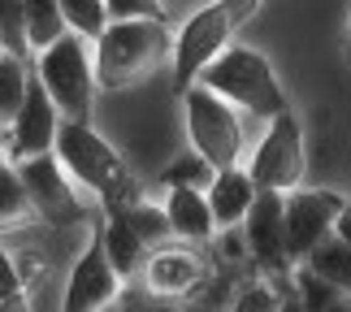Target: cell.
<instances>
[{
    "label": "cell",
    "instance_id": "obj_29",
    "mask_svg": "<svg viewBox=\"0 0 351 312\" xmlns=\"http://www.w3.org/2000/svg\"><path fill=\"white\" fill-rule=\"evenodd\" d=\"M334 235H339L343 243H351V200L343 204V213H339V221H334Z\"/></svg>",
    "mask_w": 351,
    "mask_h": 312
},
{
    "label": "cell",
    "instance_id": "obj_5",
    "mask_svg": "<svg viewBox=\"0 0 351 312\" xmlns=\"http://www.w3.org/2000/svg\"><path fill=\"white\" fill-rule=\"evenodd\" d=\"M182 117H186V139L213 169H230L243 160L247 147V130H243V113L221 100L217 91H208L204 83H195L191 91H182Z\"/></svg>",
    "mask_w": 351,
    "mask_h": 312
},
{
    "label": "cell",
    "instance_id": "obj_27",
    "mask_svg": "<svg viewBox=\"0 0 351 312\" xmlns=\"http://www.w3.org/2000/svg\"><path fill=\"white\" fill-rule=\"evenodd\" d=\"M134 18L165 22V0H109V22H134Z\"/></svg>",
    "mask_w": 351,
    "mask_h": 312
},
{
    "label": "cell",
    "instance_id": "obj_24",
    "mask_svg": "<svg viewBox=\"0 0 351 312\" xmlns=\"http://www.w3.org/2000/svg\"><path fill=\"white\" fill-rule=\"evenodd\" d=\"M282 300L287 295H278L274 287V278H252V282H243V287L230 295V304H226V312H282Z\"/></svg>",
    "mask_w": 351,
    "mask_h": 312
},
{
    "label": "cell",
    "instance_id": "obj_19",
    "mask_svg": "<svg viewBox=\"0 0 351 312\" xmlns=\"http://www.w3.org/2000/svg\"><path fill=\"white\" fill-rule=\"evenodd\" d=\"M300 265H308L317 278H326L330 287H339V291L351 295V243H343L339 235H326Z\"/></svg>",
    "mask_w": 351,
    "mask_h": 312
},
{
    "label": "cell",
    "instance_id": "obj_10",
    "mask_svg": "<svg viewBox=\"0 0 351 312\" xmlns=\"http://www.w3.org/2000/svg\"><path fill=\"white\" fill-rule=\"evenodd\" d=\"M243 239L247 256L265 278H291V256H287V195L282 191H256V204L243 217Z\"/></svg>",
    "mask_w": 351,
    "mask_h": 312
},
{
    "label": "cell",
    "instance_id": "obj_23",
    "mask_svg": "<svg viewBox=\"0 0 351 312\" xmlns=\"http://www.w3.org/2000/svg\"><path fill=\"white\" fill-rule=\"evenodd\" d=\"M217 178V169L208 165L204 156L195 152V147H186L182 156H173L169 165H165V173H160V187H195V191H208V182Z\"/></svg>",
    "mask_w": 351,
    "mask_h": 312
},
{
    "label": "cell",
    "instance_id": "obj_25",
    "mask_svg": "<svg viewBox=\"0 0 351 312\" xmlns=\"http://www.w3.org/2000/svg\"><path fill=\"white\" fill-rule=\"evenodd\" d=\"M0 312H31V295H26V278L9 248L0 243Z\"/></svg>",
    "mask_w": 351,
    "mask_h": 312
},
{
    "label": "cell",
    "instance_id": "obj_17",
    "mask_svg": "<svg viewBox=\"0 0 351 312\" xmlns=\"http://www.w3.org/2000/svg\"><path fill=\"white\" fill-rule=\"evenodd\" d=\"M35 221V208H31V195H26V182L18 173V160H9L0 152V235L9 230H22Z\"/></svg>",
    "mask_w": 351,
    "mask_h": 312
},
{
    "label": "cell",
    "instance_id": "obj_31",
    "mask_svg": "<svg viewBox=\"0 0 351 312\" xmlns=\"http://www.w3.org/2000/svg\"><path fill=\"white\" fill-rule=\"evenodd\" d=\"M100 312H134V308H126V304L117 300V304H109V308H100Z\"/></svg>",
    "mask_w": 351,
    "mask_h": 312
},
{
    "label": "cell",
    "instance_id": "obj_13",
    "mask_svg": "<svg viewBox=\"0 0 351 312\" xmlns=\"http://www.w3.org/2000/svg\"><path fill=\"white\" fill-rule=\"evenodd\" d=\"M61 108L52 104V96L44 91L39 78H31V91L18 108V117L5 126V156L9 160H31V156H44L57 147V130H61Z\"/></svg>",
    "mask_w": 351,
    "mask_h": 312
},
{
    "label": "cell",
    "instance_id": "obj_18",
    "mask_svg": "<svg viewBox=\"0 0 351 312\" xmlns=\"http://www.w3.org/2000/svg\"><path fill=\"white\" fill-rule=\"evenodd\" d=\"M31 78H35V65L31 57H22V52H9L0 48V121L18 117V108L26 100V91H31Z\"/></svg>",
    "mask_w": 351,
    "mask_h": 312
},
{
    "label": "cell",
    "instance_id": "obj_12",
    "mask_svg": "<svg viewBox=\"0 0 351 312\" xmlns=\"http://www.w3.org/2000/svg\"><path fill=\"white\" fill-rule=\"evenodd\" d=\"M343 204L347 200L339 191H326V187H295L287 195V256H291V265H300L321 239L334 235V221H339Z\"/></svg>",
    "mask_w": 351,
    "mask_h": 312
},
{
    "label": "cell",
    "instance_id": "obj_9",
    "mask_svg": "<svg viewBox=\"0 0 351 312\" xmlns=\"http://www.w3.org/2000/svg\"><path fill=\"white\" fill-rule=\"evenodd\" d=\"M126 291V278L113 269L109 252H104V235L100 221L91 230V243L83 248V256L74 261L70 278H65V295H61V312H100L121 300Z\"/></svg>",
    "mask_w": 351,
    "mask_h": 312
},
{
    "label": "cell",
    "instance_id": "obj_16",
    "mask_svg": "<svg viewBox=\"0 0 351 312\" xmlns=\"http://www.w3.org/2000/svg\"><path fill=\"white\" fill-rule=\"evenodd\" d=\"M100 235H104V252H109V261H113V269L121 278H139V269H143V261H147V243L134 235V230L121 221L117 213H104L100 217Z\"/></svg>",
    "mask_w": 351,
    "mask_h": 312
},
{
    "label": "cell",
    "instance_id": "obj_20",
    "mask_svg": "<svg viewBox=\"0 0 351 312\" xmlns=\"http://www.w3.org/2000/svg\"><path fill=\"white\" fill-rule=\"evenodd\" d=\"M61 35H70V26H65L57 0H26V48H31V57L52 48Z\"/></svg>",
    "mask_w": 351,
    "mask_h": 312
},
{
    "label": "cell",
    "instance_id": "obj_26",
    "mask_svg": "<svg viewBox=\"0 0 351 312\" xmlns=\"http://www.w3.org/2000/svg\"><path fill=\"white\" fill-rule=\"evenodd\" d=\"M0 44L9 52L31 57V48H26V0H0Z\"/></svg>",
    "mask_w": 351,
    "mask_h": 312
},
{
    "label": "cell",
    "instance_id": "obj_22",
    "mask_svg": "<svg viewBox=\"0 0 351 312\" xmlns=\"http://www.w3.org/2000/svg\"><path fill=\"white\" fill-rule=\"evenodd\" d=\"M61 13H65V26L74 35H83L87 44H96L109 26V0H57Z\"/></svg>",
    "mask_w": 351,
    "mask_h": 312
},
{
    "label": "cell",
    "instance_id": "obj_28",
    "mask_svg": "<svg viewBox=\"0 0 351 312\" xmlns=\"http://www.w3.org/2000/svg\"><path fill=\"white\" fill-rule=\"evenodd\" d=\"M217 5H221L226 13H230V22H234V26H247V22L256 18V13H261L265 0H217Z\"/></svg>",
    "mask_w": 351,
    "mask_h": 312
},
{
    "label": "cell",
    "instance_id": "obj_3",
    "mask_svg": "<svg viewBox=\"0 0 351 312\" xmlns=\"http://www.w3.org/2000/svg\"><path fill=\"white\" fill-rule=\"evenodd\" d=\"M199 83H204L208 91H217L221 100H230L239 113L261 117V121H274L278 113H287V108H291L287 87H282L274 61H269L265 52L247 48V44H230L204 70Z\"/></svg>",
    "mask_w": 351,
    "mask_h": 312
},
{
    "label": "cell",
    "instance_id": "obj_32",
    "mask_svg": "<svg viewBox=\"0 0 351 312\" xmlns=\"http://www.w3.org/2000/svg\"><path fill=\"white\" fill-rule=\"evenodd\" d=\"M0 134H5V121H0Z\"/></svg>",
    "mask_w": 351,
    "mask_h": 312
},
{
    "label": "cell",
    "instance_id": "obj_15",
    "mask_svg": "<svg viewBox=\"0 0 351 312\" xmlns=\"http://www.w3.org/2000/svg\"><path fill=\"white\" fill-rule=\"evenodd\" d=\"M256 191L261 187L252 182L247 165H230V169H217V178L208 182V208L217 217V230H239L247 208L256 204Z\"/></svg>",
    "mask_w": 351,
    "mask_h": 312
},
{
    "label": "cell",
    "instance_id": "obj_11",
    "mask_svg": "<svg viewBox=\"0 0 351 312\" xmlns=\"http://www.w3.org/2000/svg\"><path fill=\"white\" fill-rule=\"evenodd\" d=\"M213 274L204 252L195 248V243H160V248L147 252V261L139 269L143 278V291L156 295V300H191L195 287Z\"/></svg>",
    "mask_w": 351,
    "mask_h": 312
},
{
    "label": "cell",
    "instance_id": "obj_8",
    "mask_svg": "<svg viewBox=\"0 0 351 312\" xmlns=\"http://www.w3.org/2000/svg\"><path fill=\"white\" fill-rule=\"evenodd\" d=\"M18 173H22V182H26V195H31L35 221L57 226V230L87 221V204H83V195H78L83 187L65 173V165L57 160V152L18 160Z\"/></svg>",
    "mask_w": 351,
    "mask_h": 312
},
{
    "label": "cell",
    "instance_id": "obj_2",
    "mask_svg": "<svg viewBox=\"0 0 351 312\" xmlns=\"http://www.w3.org/2000/svg\"><path fill=\"white\" fill-rule=\"evenodd\" d=\"M173 31L160 18H134V22H109L104 35L91 44L96 57V83L100 91H121L143 83L160 65H169Z\"/></svg>",
    "mask_w": 351,
    "mask_h": 312
},
{
    "label": "cell",
    "instance_id": "obj_14",
    "mask_svg": "<svg viewBox=\"0 0 351 312\" xmlns=\"http://www.w3.org/2000/svg\"><path fill=\"white\" fill-rule=\"evenodd\" d=\"M165 217H169V230L178 243H213L217 239V217L208 208V195L195 191V187H169L165 191Z\"/></svg>",
    "mask_w": 351,
    "mask_h": 312
},
{
    "label": "cell",
    "instance_id": "obj_1",
    "mask_svg": "<svg viewBox=\"0 0 351 312\" xmlns=\"http://www.w3.org/2000/svg\"><path fill=\"white\" fill-rule=\"evenodd\" d=\"M52 152H57L65 173H70L83 191H91L100 200L104 213H117V208H126V204H134V200L143 195L139 178L130 173L121 152L91 126V121H61L57 147H52Z\"/></svg>",
    "mask_w": 351,
    "mask_h": 312
},
{
    "label": "cell",
    "instance_id": "obj_30",
    "mask_svg": "<svg viewBox=\"0 0 351 312\" xmlns=\"http://www.w3.org/2000/svg\"><path fill=\"white\" fill-rule=\"evenodd\" d=\"M343 57H347V65H351V18H347V39H343Z\"/></svg>",
    "mask_w": 351,
    "mask_h": 312
},
{
    "label": "cell",
    "instance_id": "obj_4",
    "mask_svg": "<svg viewBox=\"0 0 351 312\" xmlns=\"http://www.w3.org/2000/svg\"><path fill=\"white\" fill-rule=\"evenodd\" d=\"M31 65L65 121H91L100 83H96V57H91V44L83 35H74V31L61 35L52 48L35 52Z\"/></svg>",
    "mask_w": 351,
    "mask_h": 312
},
{
    "label": "cell",
    "instance_id": "obj_7",
    "mask_svg": "<svg viewBox=\"0 0 351 312\" xmlns=\"http://www.w3.org/2000/svg\"><path fill=\"white\" fill-rule=\"evenodd\" d=\"M247 173L261 191L291 195L295 187H304L308 156H304V126H300V117H295V108L278 113L274 121H265L261 143H256V152L247 156Z\"/></svg>",
    "mask_w": 351,
    "mask_h": 312
},
{
    "label": "cell",
    "instance_id": "obj_21",
    "mask_svg": "<svg viewBox=\"0 0 351 312\" xmlns=\"http://www.w3.org/2000/svg\"><path fill=\"white\" fill-rule=\"evenodd\" d=\"M117 217L126 221L134 235H139L147 248H160V243H169L173 239V230H169V217H165V204L160 200H147V195H139L134 204H126V208H117Z\"/></svg>",
    "mask_w": 351,
    "mask_h": 312
},
{
    "label": "cell",
    "instance_id": "obj_6",
    "mask_svg": "<svg viewBox=\"0 0 351 312\" xmlns=\"http://www.w3.org/2000/svg\"><path fill=\"white\" fill-rule=\"evenodd\" d=\"M234 31H239V26L230 22V13H226L217 0H213V5H204V9H195L191 18H186L178 31H173V52H169L173 96L191 91L199 78H204L208 65L234 44Z\"/></svg>",
    "mask_w": 351,
    "mask_h": 312
}]
</instances>
